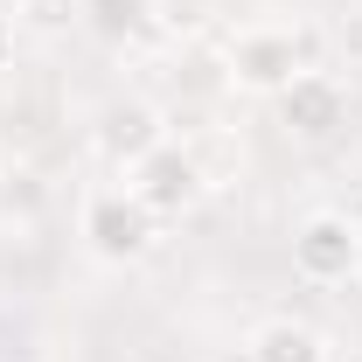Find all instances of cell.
<instances>
[{
	"mask_svg": "<svg viewBox=\"0 0 362 362\" xmlns=\"http://www.w3.org/2000/svg\"><path fill=\"white\" fill-rule=\"evenodd\" d=\"M77 230H84L90 258H105V265H139V258L153 251V237H160V216L139 202L133 188H98L84 202V216H77Z\"/></svg>",
	"mask_w": 362,
	"mask_h": 362,
	"instance_id": "cell-1",
	"label": "cell"
},
{
	"mask_svg": "<svg viewBox=\"0 0 362 362\" xmlns=\"http://www.w3.org/2000/svg\"><path fill=\"white\" fill-rule=\"evenodd\" d=\"M230 84L258 90V98H279L300 70H314V35L307 28H244L223 56Z\"/></svg>",
	"mask_w": 362,
	"mask_h": 362,
	"instance_id": "cell-2",
	"label": "cell"
},
{
	"mask_svg": "<svg viewBox=\"0 0 362 362\" xmlns=\"http://www.w3.org/2000/svg\"><path fill=\"white\" fill-rule=\"evenodd\" d=\"M293 272L307 286H349V279H362V223H349L341 209H314L293 230Z\"/></svg>",
	"mask_w": 362,
	"mask_h": 362,
	"instance_id": "cell-3",
	"label": "cell"
},
{
	"mask_svg": "<svg viewBox=\"0 0 362 362\" xmlns=\"http://www.w3.org/2000/svg\"><path fill=\"white\" fill-rule=\"evenodd\" d=\"M126 188H133L139 202L168 223V216H181V209H195L202 202V160H195V146H181V139H160L146 160H133L126 168Z\"/></svg>",
	"mask_w": 362,
	"mask_h": 362,
	"instance_id": "cell-4",
	"label": "cell"
},
{
	"mask_svg": "<svg viewBox=\"0 0 362 362\" xmlns=\"http://www.w3.org/2000/svg\"><path fill=\"white\" fill-rule=\"evenodd\" d=\"M272 105H279V126H286L293 139H334L341 126H349V90L334 84L327 70H300Z\"/></svg>",
	"mask_w": 362,
	"mask_h": 362,
	"instance_id": "cell-5",
	"label": "cell"
},
{
	"mask_svg": "<svg viewBox=\"0 0 362 362\" xmlns=\"http://www.w3.org/2000/svg\"><path fill=\"white\" fill-rule=\"evenodd\" d=\"M90 139H98V153H105L112 168H133V160H146V153L168 139V126H160V112H153L146 98H112V105L98 112Z\"/></svg>",
	"mask_w": 362,
	"mask_h": 362,
	"instance_id": "cell-6",
	"label": "cell"
},
{
	"mask_svg": "<svg viewBox=\"0 0 362 362\" xmlns=\"http://www.w3.org/2000/svg\"><path fill=\"white\" fill-rule=\"evenodd\" d=\"M244 356L251 362H327V341H320L307 320L279 314V320H258V327H251Z\"/></svg>",
	"mask_w": 362,
	"mask_h": 362,
	"instance_id": "cell-7",
	"label": "cell"
},
{
	"mask_svg": "<svg viewBox=\"0 0 362 362\" xmlns=\"http://www.w3.org/2000/svg\"><path fill=\"white\" fill-rule=\"evenodd\" d=\"M84 28L105 42H133L153 28V0H84Z\"/></svg>",
	"mask_w": 362,
	"mask_h": 362,
	"instance_id": "cell-8",
	"label": "cell"
},
{
	"mask_svg": "<svg viewBox=\"0 0 362 362\" xmlns=\"http://www.w3.org/2000/svg\"><path fill=\"white\" fill-rule=\"evenodd\" d=\"M7 63H14V21L0 14V70H7Z\"/></svg>",
	"mask_w": 362,
	"mask_h": 362,
	"instance_id": "cell-9",
	"label": "cell"
},
{
	"mask_svg": "<svg viewBox=\"0 0 362 362\" xmlns=\"http://www.w3.org/2000/svg\"><path fill=\"white\" fill-rule=\"evenodd\" d=\"M42 7H49V0H42Z\"/></svg>",
	"mask_w": 362,
	"mask_h": 362,
	"instance_id": "cell-10",
	"label": "cell"
}]
</instances>
